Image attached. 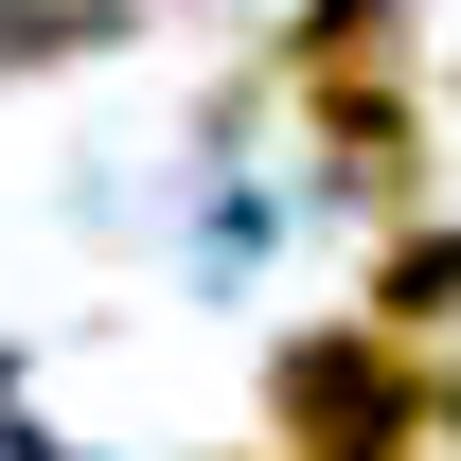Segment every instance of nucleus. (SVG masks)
Returning <instances> with one entry per match:
<instances>
[{"mask_svg": "<svg viewBox=\"0 0 461 461\" xmlns=\"http://www.w3.org/2000/svg\"><path fill=\"white\" fill-rule=\"evenodd\" d=\"M267 426H285V461H426L444 373H426V338H391V320H320V338L267 355Z\"/></svg>", "mask_w": 461, "mask_h": 461, "instance_id": "f257e3e1", "label": "nucleus"}, {"mask_svg": "<svg viewBox=\"0 0 461 461\" xmlns=\"http://www.w3.org/2000/svg\"><path fill=\"white\" fill-rule=\"evenodd\" d=\"M355 320H391V338H461V230H444V213H391V249H373Z\"/></svg>", "mask_w": 461, "mask_h": 461, "instance_id": "7ed1b4c3", "label": "nucleus"}, {"mask_svg": "<svg viewBox=\"0 0 461 461\" xmlns=\"http://www.w3.org/2000/svg\"><path fill=\"white\" fill-rule=\"evenodd\" d=\"M124 18H142V0H0V89H18V71H71V54H107Z\"/></svg>", "mask_w": 461, "mask_h": 461, "instance_id": "39448f33", "label": "nucleus"}, {"mask_svg": "<svg viewBox=\"0 0 461 461\" xmlns=\"http://www.w3.org/2000/svg\"><path fill=\"white\" fill-rule=\"evenodd\" d=\"M302 124H320V160H338L373 213H408V195H426V160H444L408 71H320V89H302Z\"/></svg>", "mask_w": 461, "mask_h": 461, "instance_id": "f03ea898", "label": "nucleus"}, {"mask_svg": "<svg viewBox=\"0 0 461 461\" xmlns=\"http://www.w3.org/2000/svg\"><path fill=\"white\" fill-rule=\"evenodd\" d=\"M408 18H426V0H302L267 71H285V89H320V71H408V54H426Z\"/></svg>", "mask_w": 461, "mask_h": 461, "instance_id": "20e7f679", "label": "nucleus"}]
</instances>
